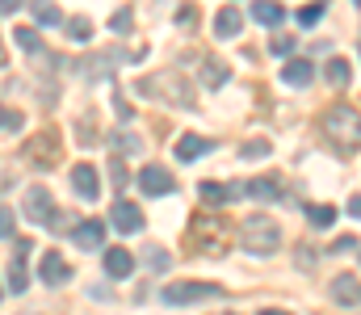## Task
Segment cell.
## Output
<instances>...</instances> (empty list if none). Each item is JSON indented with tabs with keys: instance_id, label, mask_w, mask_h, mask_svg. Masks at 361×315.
I'll return each instance as SVG.
<instances>
[{
	"instance_id": "1",
	"label": "cell",
	"mask_w": 361,
	"mask_h": 315,
	"mask_svg": "<svg viewBox=\"0 0 361 315\" xmlns=\"http://www.w3.org/2000/svg\"><path fill=\"white\" fill-rule=\"evenodd\" d=\"M324 135L341 147V152H349V147H361V109H353V105L336 101L324 109Z\"/></svg>"
},
{
	"instance_id": "2",
	"label": "cell",
	"mask_w": 361,
	"mask_h": 315,
	"mask_svg": "<svg viewBox=\"0 0 361 315\" xmlns=\"http://www.w3.org/2000/svg\"><path fill=\"white\" fill-rule=\"evenodd\" d=\"M240 244L248 252H257V257H269V252L281 248V227L273 218H265V214H252V218L240 223Z\"/></svg>"
},
{
	"instance_id": "3",
	"label": "cell",
	"mask_w": 361,
	"mask_h": 315,
	"mask_svg": "<svg viewBox=\"0 0 361 315\" xmlns=\"http://www.w3.org/2000/svg\"><path fill=\"white\" fill-rule=\"evenodd\" d=\"M135 89H139L143 97H160V101H169V105H193L189 85H185V76H177V72H152V76H143Z\"/></svg>"
},
{
	"instance_id": "4",
	"label": "cell",
	"mask_w": 361,
	"mask_h": 315,
	"mask_svg": "<svg viewBox=\"0 0 361 315\" xmlns=\"http://www.w3.org/2000/svg\"><path fill=\"white\" fill-rule=\"evenodd\" d=\"M21 160L34 164V168H55V164H59V130H55V126L38 130V135L21 147Z\"/></svg>"
},
{
	"instance_id": "5",
	"label": "cell",
	"mask_w": 361,
	"mask_h": 315,
	"mask_svg": "<svg viewBox=\"0 0 361 315\" xmlns=\"http://www.w3.org/2000/svg\"><path fill=\"white\" fill-rule=\"evenodd\" d=\"M223 290L214 282H173L164 290V303L169 307H189V303H202V299H219Z\"/></svg>"
},
{
	"instance_id": "6",
	"label": "cell",
	"mask_w": 361,
	"mask_h": 315,
	"mask_svg": "<svg viewBox=\"0 0 361 315\" xmlns=\"http://www.w3.org/2000/svg\"><path fill=\"white\" fill-rule=\"evenodd\" d=\"M139 190H143L147 198H169V194L177 190V177H173L164 164H143V173H139Z\"/></svg>"
},
{
	"instance_id": "7",
	"label": "cell",
	"mask_w": 361,
	"mask_h": 315,
	"mask_svg": "<svg viewBox=\"0 0 361 315\" xmlns=\"http://www.w3.org/2000/svg\"><path fill=\"white\" fill-rule=\"evenodd\" d=\"M109 223H114V231L135 235V231H143V210L135 206V202H126V198H118V202L109 206Z\"/></svg>"
},
{
	"instance_id": "8",
	"label": "cell",
	"mask_w": 361,
	"mask_h": 315,
	"mask_svg": "<svg viewBox=\"0 0 361 315\" xmlns=\"http://www.w3.org/2000/svg\"><path fill=\"white\" fill-rule=\"evenodd\" d=\"M25 214H30L34 223H51V218H55V198H51V190L30 185V190H25Z\"/></svg>"
},
{
	"instance_id": "9",
	"label": "cell",
	"mask_w": 361,
	"mask_h": 315,
	"mask_svg": "<svg viewBox=\"0 0 361 315\" xmlns=\"http://www.w3.org/2000/svg\"><path fill=\"white\" fill-rule=\"evenodd\" d=\"M197 194H202V202H206V206H227V202H235V198L244 194V185H223V181H202V185H197Z\"/></svg>"
},
{
	"instance_id": "10",
	"label": "cell",
	"mask_w": 361,
	"mask_h": 315,
	"mask_svg": "<svg viewBox=\"0 0 361 315\" xmlns=\"http://www.w3.org/2000/svg\"><path fill=\"white\" fill-rule=\"evenodd\" d=\"M38 278H42L47 286H63V282L72 278V265H68L59 252H47V257L38 261Z\"/></svg>"
},
{
	"instance_id": "11",
	"label": "cell",
	"mask_w": 361,
	"mask_h": 315,
	"mask_svg": "<svg viewBox=\"0 0 361 315\" xmlns=\"http://www.w3.org/2000/svg\"><path fill=\"white\" fill-rule=\"evenodd\" d=\"M72 240H76V248H85V252L101 248V244H105V223H101V218H80L76 231H72Z\"/></svg>"
},
{
	"instance_id": "12",
	"label": "cell",
	"mask_w": 361,
	"mask_h": 315,
	"mask_svg": "<svg viewBox=\"0 0 361 315\" xmlns=\"http://www.w3.org/2000/svg\"><path fill=\"white\" fill-rule=\"evenodd\" d=\"M72 190H76L85 202L101 198V181H97V168H92V164H76V168H72Z\"/></svg>"
},
{
	"instance_id": "13",
	"label": "cell",
	"mask_w": 361,
	"mask_h": 315,
	"mask_svg": "<svg viewBox=\"0 0 361 315\" xmlns=\"http://www.w3.org/2000/svg\"><path fill=\"white\" fill-rule=\"evenodd\" d=\"M118 63H130V59H126L122 51H101V55H92L89 63H80V72H85L89 80H97V76H109Z\"/></svg>"
},
{
	"instance_id": "14",
	"label": "cell",
	"mask_w": 361,
	"mask_h": 315,
	"mask_svg": "<svg viewBox=\"0 0 361 315\" xmlns=\"http://www.w3.org/2000/svg\"><path fill=\"white\" fill-rule=\"evenodd\" d=\"M244 194H248V198H257V202H277V198H281V177H273V173L252 177V181L244 185Z\"/></svg>"
},
{
	"instance_id": "15",
	"label": "cell",
	"mask_w": 361,
	"mask_h": 315,
	"mask_svg": "<svg viewBox=\"0 0 361 315\" xmlns=\"http://www.w3.org/2000/svg\"><path fill=\"white\" fill-rule=\"evenodd\" d=\"M281 80L294 85V89H302V85L315 80V63H311V59H286V63H281Z\"/></svg>"
},
{
	"instance_id": "16",
	"label": "cell",
	"mask_w": 361,
	"mask_h": 315,
	"mask_svg": "<svg viewBox=\"0 0 361 315\" xmlns=\"http://www.w3.org/2000/svg\"><path fill=\"white\" fill-rule=\"evenodd\" d=\"M173 152H177V160H180V164H189V160H197V156L214 152V143H210V139H202V135H180Z\"/></svg>"
},
{
	"instance_id": "17",
	"label": "cell",
	"mask_w": 361,
	"mask_h": 315,
	"mask_svg": "<svg viewBox=\"0 0 361 315\" xmlns=\"http://www.w3.org/2000/svg\"><path fill=\"white\" fill-rule=\"evenodd\" d=\"M227 80H231V63L219 59V55H210V59L202 63V85H206V89H223Z\"/></svg>"
},
{
	"instance_id": "18",
	"label": "cell",
	"mask_w": 361,
	"mask_h": 315,
	"mask_svg": "<svg viewBox=\"0 0 361 315\" xmlns=\"http://www.w3.org/2000/svg\"><path fill=\"white\" fill-rule=\"evenodd\" d=\"M30 240H17V257L8 261V286H13V295H21L25 290V257H30Z\"/></svg>"
},
{
	"instance_id": "19",
	"label": "cell",
	"mask_w": 361,
	"mask_h": 315,
	"mask_svg": "<svg viewBox=\"0 0 361 315\" xmlns=\"http://www.w3.org/2000/svg\"><path fill=\"white\" fill-rule=\"evenodd\" d=\"M328 290H332V299H336L341 307H345V303H357V299H361V286H357V278H353V273H336Z\"/></svg>"
},
{
	"instance_id": "20",
	"label": "cell",
	"mask_w": 361,
	"mask_h": 315,
	"mask_svg": "<svg viewBox=\"0 0 361 315\" xmlns=\"http://www.w3.org/2000/svg\"><path fill=\"white\" fill-rule=\"evenodd\" d=\"M105 273H109V278H130V273H135V257H130L126 248H109V252H105Z\"/></svg>"
},
{
	"instance_id": "21",
	"label": "cell",
	"mask_w": 361,
	"mask_h": 315,
	"mask_svg": "<svg viewBox=\"0 0 361 315\" xmlns=\"http://www.w3.org/2000/svg\"><path fill=\"white\" fill-rule=\"evenodd\" d=\"M240 25H244L240 8H219V13H214V34H219V38H235Z\"/></svg>"
},
{
	"instance_id": "22",
	"label": "cell",
	"mask_w": 361,
	"mask_h": 315,
	"mask_svg": "<svg viewBox=\"0 0 361 315\" xmlns=\"http://www.w3.org/2000/svg\"><path fill=\"white\" fill-rule=\"evenodd\" d=\"M252 17H257L261 25H281V21H286V8H281L277 0H252Z\"/></svg>"
},
{
	"instance_id": "23",
	"label": "cell",
	"mask_w": 361,
	"mask_h": 315,
	"mask_svg": "<svg viewBox=\"0 0 361 315\" xmlns=\"http://www.w3.org/2000/svg\"><path fill=\"white\" fill-rule=\"evenodd\" d=\"M30 8H34V21L38 25H63V13H59L55 0H30Z\"/></svg>"
},
{
	"instance_id": "24",
	"label": "cell",
	"mask_w": 361,
	"mask_h": 315,
	"mask_svg": "<svg viewBox=\"0 0 361 315\" xmlns=\"http://www.w3.org/2000/svg\"><path fill=\"white\" fill-rule=\"evenodd\" d=\"M13 38H17V47H21L25 55H42V38H38V30L17 25V30H13Z\"/></svg>"
},
{
	"instance_id": "25",
	"label": "cell",
	"mask_w": 361,
	"mask_h": 315,
	"mask_svg": "<svg viewBox=\"0 0 361 315\" xmlns=\"http://www.w3.org/2000/svg\"><path fill=\"white\" fill-rule=\"evenodd\" d=\"M349 80H353L349 59H328V85H332V89H345Z\"/></svg>"
},
{
	"instance_id": "26",
	"label": "cell",
	"mask_w": 361,
	"mask_h": 315,
	"mask_svg": "<svg viewBox=\"0 0 361 315\" xmlns=\"http://www.w3.org/2000/svg\"><path fill=\"white\" fill-rule=\"evenodd\" d=\"M63 30H68L72 42H89L92 38V21L89 17H72V21H63Z\"/></svg>"
},
{
	"instance_id": "27",
	"label": "cell",
	"mask_w": 361,
	"mask_h": 315,
	"mask_svg": "<svg viewBox=\"0 0 361 315\" xmlns=\"http://www.w3.org/2000/svg\"><path fill=\"white\" fill-rule=\"evenodd\" d=\"M109 30H114V34H130V30H135V8H130V4H122V8L109 17Z\"/></svg>"
},
{
	"instance_id": "28",
	"label": "cell",
	"mask_w": 361,
	"mask_h": 315,
	"mask_svg": "<svg viewBox=\"0 0 361 315\" xmlns=\"http://www.w3.org/2000/svg\"><path fill=\"white\" fill-rule=\"evenodd\" d=\"M324 8H328L324 0H311V4H302V8H298V21H302V25H315V21L324 17Z\"/></svg>"
},
{
	"instance_id": "29",
	"label": "cell",
	"mask_w": 361,
	"mask_h": 315,
	"mask_svg": "<svg viewBox=\"0 0 361 315\" xmlns=\"http://www.w3.org/2000/svg\"><path fill=\"white\" fill-rule=\"evenodd\" d=\"M307 214H311V227H332L336 223V210L332 206H311Z\"/></svg>"
},
{
	"instance_id": "30",
	"label": "cell",
	"mask_w": 361,
	"mask_h": 315,
	"mask_svg": "<svg viewBox=\"0 0 361 315\" xmlns=\"http://www.w3.org/2000/svg\"><path fill=\"white\" fill-rule=\"evenodd\" d=\"M147 265H152L156 273H164L173 261H169V252H164V248H147Z\"/></svg>"
},
{
	"instance_id": "31",
	"label": "cell",
	"mask_w": 361,
	"mask_h": 315,
	"mask_svg": "<svg viewBox=\"0 0 361 315\" xmlns=\"http://www.w3.org/2000/svg\"><path fill=\"white\" fill-rule=\"evenodd\" d=\"M269 51L273 55H290V51H294V34H273Z\"/></svg>"
},
{
	"instance_id": "32",
	"label": "cell",
	"mask_w": 361,
	"mask_h": 315,
	"mask_svg": "<svg viewBox=\"0 0 361 315\" xmlns=\"http://www.w3.org/2000/svg\"><path fill=\"white\" fill-rule=\"evenodd\" d=\"M13 227H17V214L8 206H0V240H8L13 235Z\"/></svg>"
},
{
	"instance_id": "33",
	"label": "cell",
	"mask_w": 361,
	"mask_h": 315,
	"mask_svg": "<svg viewBox=\"0 0 361 315\" xmlns=\"http://www.w3.org/2000/svg\"><path fill=\"white\" fill-rule=\"evenodd\" d=\"M25 118H21V109H4V118H0V130H17Z\"/></svg>"
},
{
	"instance_id": "34",
	"label": "cell",
	"mask_w": 361,
	"mask_h": 315,
	"mask_svg": "<svg viewBox=\"0 0 361 315\" xmlns=\"http://www.w3.org/2000/svg\"><path fill=\"white\" fill-rule=\"evenodd\" d=\"M248 156H252V160H257V156H269V143H265V139H252V143H244V160H248Z\"/></svg>"
},
{
	"instance_id": "35",
	"label": "cell",
	"mask_w": 361,
	"mask_h": 315,
	"mask_svg": "<svg viewBox=\"0 0 361 315\" xmlns=\"http://www.w3.org/2000/svg\"><path fill=\"white\" fill-rule=\"evenodd\" d=\"M193 21H197V8H193V4H185V8L177 13V25H180V30H193Z\"/></svg>"
},
{
	"instance_id": "36",
	"label": "cell",
	"mask_w": 361,
	"mask_h": 315,
	"mask_svg": "<svg viewBox=\"0 0 361 315\" xmlns=\"http://www.w3.org/2000/svg\"><path fill=\"white\" fill-rule=\"evenodd\" d=\"M114 147L118 152H139V139L135 135H114Z\"/></svg>"
},
{
	"instance_id": "37",
	"label": "cell",
	"mask_w": 361,
	"mask_h": 315,
	"mask_svg": "<svg viewBox=\"0 0 361 315\" xmlns=\"http://www.w3.org/2000/svg\"><path fill=\"white\" fill-rule=\"evenodd\" d=\"M109 177H114V190H122V185H126V164L114 160V164H109Z\"/></svg>"
},
{
	"instance_id": "38",
	"label": "cell",
	"mask_w": 361,
	"mask_h": 315,
	"mask_svg": "<svg viewBox=\"0 0 361 315\" xmlns=\"http://www.w3.org/2000/svg\"><path fill=\"white\" fill-rule=\"evenodd\" d=\"M357 248V235H341V240H332V252H353Z\"/></svg>"
},
{
	"instance_id": "39",
	"label": "cell",
	"mask_w": 361,
	"mask_h": 315,
	"mask_svg": "<svg viewBox=\"0 0 361 315\" xmlns=\"http://www.w3.org/2000/svg\"><path fill=\"white\" fill-rule=\"evenodd\" d=\"M17 4H21V0H0V13H13Z\"/></svg>"
},
{
	"instance_id": "40",
	"label": "cell",
	"mask_w": 361,
	"mask_h": 315,
	"mask_svg": "<svg viewBox=\"0 0 361 315\" xmlns=\"http://www.w3.org/2000/svg\"><path fill=\"white\" fill-rule=\"evenodd\" d=\"M349 214H357L361 218V198H349Z\"/></svg>"
},
{
	"instance_id": "41",
	"label": "cell",
	"mask_w": 361,
	"mask_h": 315,
	"mask_svg": "<svg viewBox=\"0 0 361 315\" xmlns=\"http://www.w3.org/2000/svg\"><path fill=\"white\" fill-rule=\"evenodd\" d=\"M261 315H290V311H286V307H265Z\"/></svg>"
},
{
	"instance_id": "42",
	"label": "cell",
	"mask_w": 361,
	"mask_h": 315,
	"mask_svg": "<svg viewBox=\"0 0 361 315\" xmlns=\"http://www.w3.org/2000/svg\"><path fill=\"white\" fill-rule=\"evenodd\" d=\"M4 59H8V55H4V47H0V68H4Z\"/></svg>"
},
{
	"instance_id": "43",
	"label": "cell",
	"mask_w": 361,
	"mask_h": 315,
	"mask_svg": "<svg viewBox=\"0 0 361 315\" xmlns=\"http://www.w3.org/2000/svg\"><path fill=\"white\" fill-rule=\"evenodd\" d=\"M0 299H4V290H0Z\"/></svg>"
},
{
	"instance_id": "44",
	"label": "cell",
	"mask_w": 361,
	"mask_h": 315,
	"mask_svg": "<svg viewBox=\"0 0 361 315\" xmlns=\"http://www.w3.org/2000/svg\"><path fill=\"white\" fill-rule=\"evenodd\" d=\"M0 118H4V109H0Z\"/></svg>"
},
{
	"instance_id": "45",
	"label": "cell",
	"mask_w": 361,
	"mask_h": 315,
	"mask_svg": "<svg viewBox=\"0 0 361 315\" xmlns=\"http://www.w3.org/2000/svg\"><path fill=\"white\" fill-rule=\"evenodd\" d=\"M357 4H361V0H357Z\"/></svg>"
}]
</instances>
